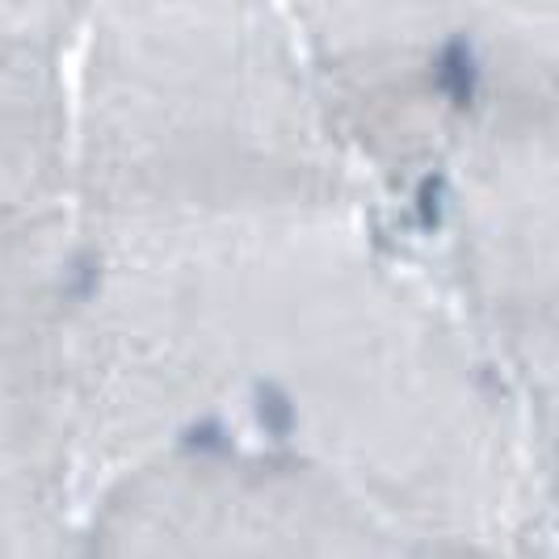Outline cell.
<instances>
[{
  "instance_id": "277c9868",
  "label": "cell",
  "mask_w": 559,
  "mask_h": 559,
  "mask_svg": "<svg viewBox=\"0 0 559 559\" xmlns=\"http://www.w3.org/2000/svg\"><path fill=\"white\" fill-rule=\"evenodd\" d=\"M186 447L190 450H215V454H227V433L215 425V420H206V425H198L186 433Z\"/></svg>"
},
{
  "instance_id": "7a4b0ae2",
  "label": "cell",
  "mask_w": 559,
  "mask_h": 559,
  "mask_svg": "<svg viewBox=\"0 0 559 559\" xmlns=\"http://www.w3.org/2000/svg\"><path fill=\"white\" fill-rule=\"evenodd\" d=\"M257 417H261V425H265L274 438H286V433L295 429V408H290V400H286L274 383H261V388H257Z\"/></svg>"
},
{
  "instance_id": "3957f363",
  "label": "cell",
  "mask_w": 559,
  "mask_h": 559,
  "mask_svg": "<svg viewBox=\"0 0 559 559\" xmlns=\"http://www.w3.org/2000/svg\"><path fill=\"white\" fill-rule=\"evenodd\" d=\"M442 190H447L442 177H429V181L420 186V224L425 227L442 224Z\"/></svg>"
},
{
  "instance_id": "6da1fadb",
  "label": "cell",
  "mask_w": 559,
  "mask_h": 559,
  "mask_svg": "<svg viewBox=\"0 0 559 559\" xmlns=\"http://www.w3.org/2000/svg\"><path fill=\"white\" fill-rule=\"evenodd\" d=\"M476 81H479V68H476L472 47H467L463 38H450L447 51L438 56V84L447 88L450 102L472 106V97H476Z\"/></svg>"
}]
</instances>
